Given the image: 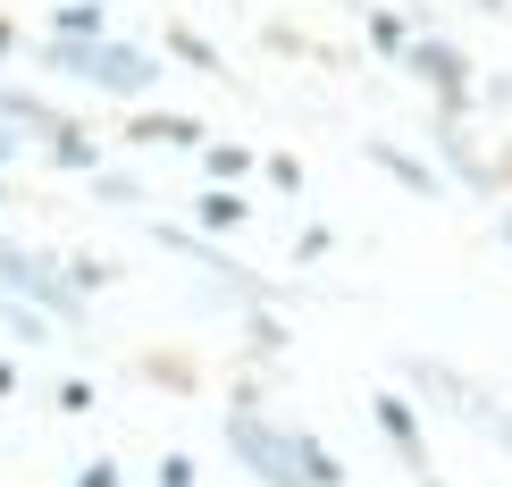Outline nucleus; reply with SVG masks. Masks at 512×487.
I'll use <instances>...</instances> for the list:
<instances>
[{
    "label": "nucleus",
    "mask_w": 512,
    "mask_h": 487,
    "mask_svg": "<svg viewBox=\"0 0 512 487\" xmlns=\"http://www.w3.org/2000/svg\"><path fill=\"white\" fill-rule=\"evenodd\" d=\"M420 487H437V479H429V471H420Z\"/></svg>",
    "instance_id": "6"
},
{
    "label": "nucleus",
    "mask_w": 512,
    "mask_h": 487,
    "mask_svg": "<svg viewBox=\"0 0 512 487\" xmlns=\"http://www.w3.org/2000/svg\"><path fill=\"white\" fill-rule=\"evenodd\" d=\"M370 160H378V168H395V177L412 185V194H437V177H429V168H420L412 152H395V143H370Z\"/></svg>",
    "instance_id": "4"
},
{
    "label": "nucleus",
    "mask_w": 512,
    "mask_h": 487,
    "mask_svg": "<svg viewBox=\"0 0 512 487\" xmlns=\"http://www.w3.org/2000/svg\"><path fill=\"white\" fill-rule=\"evenodd\" d=\"M479 9H504V0H479Z\"/></svg>",
    "instance_id": "5"
},
{
    "label": "nucleus",
    "mask_w": 512,
    "mask_h": 487,
    "mask_svg": "<svg viewBox=\"0 0 512 487\" xmlns=\"http://www.w3.org/2000/svg\"><path fill=\"white\" fill-rule=\"evenodd\" d=\"M403 59H412V68L445 93V110H462V84H471V76H462V51H445V42H412Z\"/></svg>",
    "instance_id": "2"
},
{
    "label": "nucleus",
    "mask_w": 512,
    "mask_h": 487,
    "mask_svg": "<svg viewBox=\"0 0 512 487\" xmlns=\"http://www.w3.org/2000/svg\"><path fill=\"white\" fill-rule=\"evenodd\" d=\"M378 429L395 437V454L412 462V471H429V454H420V420H412V404H403V395H378Z\"/></svg>",
    "instance_id": "3"
},
{
    "label": "nucleus",
    "mask_w": 512,
    "mask_h": 487,
    "mask_svg": "<svg viewBox=\"0 0 512 487\" xmlns=\"http://www.w3.org/2000/svg\"><path fill=\"white\" fill-rule=\"evenodd\" d=\"M236 454L269 487H336V462L319 454L311 437H286V429H269V420H252V412H236Z\"/></svg>",
    "instance_id": "1"
}]
</instances>
